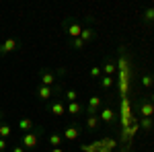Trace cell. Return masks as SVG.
Returning <instances> with one entry per match:
<instances>
[{
    "label": "cell",
    "mask_w": 154,
    "mask_h": 152,
    "mask_svg": "<svg viewBox=\"0 0 154 152\" xmlns=\"http://www.w3.org/2000/svg\"><path fill=\"white\" fill-rule=\"evenodd\" d=\"M41 136H43V128L41 126H35V128L31 129V132H27V134H21V146H23L25 150H33L39 146V140H41Z\"/></svg>",
    "instance_id": "6da1fadb"
},
{
    "label": "cell",
    "mask_w": 154,
    "mask_h": 152,
    "mask_svg": "<svg viewBox=\"0 0 154 152\" xmlns=\"http://www.w3.org/2000/svg\"><path fill=\"white\" fill-rule=\"evenodd\" d=\"M35 95H37V99H39V101H43V103H49L54 97L62 95V86H60V84H56V86H43V84H37Z\"/></svg>",
    "instance_id": "7a4b0ae2"
},
{
    "label": "cell",
    "mask_w": 154,
    "mask_h": 152,
    "mask_svg": "<svg viewBox=\"0 0 154 152\" xmlns=\"http://www.w3.org/2000/svg\"><path fill=\"white\" fill-rule=\"evenodd\" d=\"M21 47H23V43H21V39H19V37H6V39L0 43V58H6L8 54L19 51Z\"/></svg>",
    "instance_id": "3957f363"
},
{
    "label": "cell",
    "mask_w": 154,
    "mask_h": 152,
    "mask_svg": "<svg viewBox=\"0 0 154 152\" xmlns=\"http://www.w3.org/2000/svg\"><path fill=\"white\" fill-rule=\"evenodd\" d=\"M62 27H64V31H66V35L70 37V39H78L80 37V33H82V23L80 21H76V19H66L64 23H62Z\"/></svg>",
    "instance_id": "277c9868"
},
{
    "label": "cell",
    "mask_w": 154,
    "mask_h": 152,
    "mask_svg": "<svg viewBox=\"0 0 154 152\" xmlns=\"http://www.w3.org/2000/svg\"><path fill=\"white\" fill-rule=\"evenodd\" d=\"M45 109H48V113L49 115H66V101L64 99H51L48 105H45Z\"/></svg>",
    "instance_id": "5b68a950"
},
{
    "label": "cell",
    "mask_w": 154,
    "mask_h": 152,
    "mask_svg": "<svg viewBox=\"0 0 154 152\" xmlns=\"http://www.w3.org/2000/svg\"><path fill=\"white\" fill-rule=\"evenodd\" d=\"M37 78H39V84H43V86H56V82H58L54 70H49V68H39Z\"/></svg>",
    "instance_id": "8992f818"
},
{
    "label": "cell",
    "mask_w": 154,
    "mask_h": 152,
    "mask_svg": "<svg viewBox=\"0 0 154 152\" xmlns=\"http://www.w3.org/2000/svg\"><path fill=\"white\" fill-rule=\"evenodd\" d=\"M101 107H103V99L99 95H93V97H88V105L84 109V113L86 115H99Z\"/></svg>",
    "instance_id": "52a82bcc"
},
{
    "label": "cell",
    "mask_w": 154,
    "mask_h": 152,
    "mask_svg": "<svg viewBox=\"0 0 154 152\" xmlns=\"http://www.w3.org/2000/svg\"><path fill=\"white\" fill-rule=\"evenodd\" d=\"M136 109L142 117H154V105L148 99H138L136 101Z\"/></svg>",
    "instance_id": "ba28073f"
},
{
    "label": "cell",
    "mask_w": 154,
    "mask_h": 152,
    "mask_svg": "<svg viewBox=\"0 0 154 152\" xmlns=\"http://www.w3.org/2000/svg\"><path fill=\"white\" fill-rule=\"evenodd\" d=\"M80 134H82V126H78V123H72L68 128L64 129V134H62V138L66 142H74L80 138Z\"/></svg>",
    "instance_id": "9c48e42d"
},
{
    "label": "cell",
    "mask_w": 154,
    "mask_h": 152,
    "mask_svg": "<svg viewBox=\"0 0 154 152\" xmlns=\"http://www.w3.org/2000/svg\"><path fill=\"white\" fill-rule=\"evenodd\" d=\"M99 119L105 121L107 126H115V111H113V107H111V105L101 107V111H99Z\"/></svg>",
    "instance_id": "30bf717a"
},
{
    "label": "cell",
    "mask_w": 154,
    "mask_h": 152,
    "mask_svg": "<svg viewBox=\"0 0 154 152\" xmlns=\"http://www.w3.org/2000/svg\"><path fill=\"white\" fill-rule=\"evenodd\" d=\"M33 128H35V123H33L31 117H21V119L17 121V129H19L21 134H27V132H31Z\"/></svg>",
    "instance_id": "8fae6325"
},
{
    "label": "cell",
    "mask_w": 154,
    "mask_h": 152,
    "mask_svg": "<svg viewBox=\"0 0 154 152\" xmlns=\"http://www.w3.org/2000/svg\"><path fill=\"white\" fill-rule=\"evenodd\" d=\"M84 111V107L78 103V101H74V103H66V113L68 115H72V117H78L80 113Z\"/></svg>",
    "instance_id": "7c38bea8"
},
{
    "label": "cell",
    "mask_w": 154,
    "mask_h": 152,
    "mask_svg": "<svg viewBox=\"0 0 154 152\" xmlns=\"http://www.w3.org/2000/svg\"><path fill=\"white\" fill-rule=\"evenodd\" d=\"M80 39L84 41V45H86V43H91V41H95V39H97V31L93 29V27H84L82 33H80Z\"/></svg>",
    "instance_id": "4fadbf2b"
},
{
    "label": "cell",
    "mask_w": 154,
    "mask_h": 152,
    "mask_svg": "<svg viewBox=\"0 0 154 152\" xmlns=\"http://www.w3.org/2000/svg\"><path fill=\"white\" fill-rule=\"evenodd\" d=\"M138 126L148 134V132H152L154 129V117H140L138 119Z\"/></svg>",
    "instance_id": "5bb4252c"
},
{
    "label": "cell",
    "mask_w": 154,
    "mask_h": 152,
    "mask_svg": "<svg viewBox=\"0 0 154 152\" xmlns=\"http://www.w3.org/2000/svg\"><path fill=\"white\" fill-rule=\"evenodd\" d=\"M48 144H49V148H60V146L64 144V138H62V134H49Z\"/></svg>",
    "instance_id": "9a60e30c"
},
{
    "label": "cell",
    "mask_w": 154,
    "mask_h": 152,
    "mask_svg": "<svg viewBox=\"0 0 154 152\" xmlns=\"http://www.w3.org/2000/svg\"><path fill=\"white\" fill-rule=\"evenodd\" d=\"M99 121H101V119H99V115H86V121H84V128L93 132V129H97V128H99Z\"/></svg>",
    "instance_id": "2e32d148"
},
{
    "label": "cell",
    "mask_w": 154,
    "mask_h": 152,
    "mask_svg": "<svg viewBox=\"0 0 154 152\" xmlns=\"http://www.w3.org/2000/svg\"><path fill=\"white\" fill-rule=\"evenodd\" d=\"M115 68H117V66H115V62H113V60H107L105 64L101 66V70H103L105 76H113V74H115Z\"/></svg>",
    "instance_id": "e0dca14e"
},
{
    "label": "cell",
    "mask_w": 154,
    "mask_h": 152,
    "mask_svg": "<svg viewBox=\"0 0 154 152\" xmlns=\"http://www.w3.org/2000/svg\"><path fill=\"white\" fill-rule=\"evenodd\" d=\"M140 82H142L144 88H154V76L150 74V72H144L142 78H140Z\"/></svg>",
    "instance_id": "ac0fdd59"
},
{
    "label": "cell",
    "mask_w": 154,
    "mask_h": 152,
    "mask_svg": "<svg viewBox=\"0 0 154 152\" xmlns=\"http://www.w3.org/2000/svg\"><path fill=\"white\" fill-rule=\"evenodd\" d=\"M12 136V128L6 123V121H0V138H4V140H8Z\"/></svg>",
    "instance_id": "d6986e66"
},
{
    "label": "cell",
    "mask_w": 154,
    "mask_h": 152,
    "mask_svg": "<svg viewBox=\"0 0 154 152\" xmlns=\"http://www.w3.org/2000/svg\"><path fill=\"white\" fill-rule=\"evenodd\" d=\"M142 21L146 25H152L154 23V6H148V8L142 12Z\"/></svg>",
    "instance_id": "ffe728a7"
},
{
    "label": "cell",
    "mask_w": 154,
    "mask_h": 152,
    "mask_svg": "<svg viewBox=\"0 0 154 152\" xmlns=\"http://www.w3.org/2000/svg\"><path fill=\"white\" fill-rule=\"evenodd\" d=\"M99 84H101V88L109 91V88L113 86V76H105V74H103V76L99 78Z\"/></svg>",
    "instance_id": "44dd1931"
},
{
    "label": "cell",
    "mask_w": 154,
    "mask_h": 152,
    "mask_svg": "<svg viewBox=\"0 0 154 152\" xmlns=\"http://www.w3.org/2000/svg\"><path fill=\"white\" fill-rule=\"evenodd\" d=\"M64 101H66V103H74V101H78V91L68 88V91L64 93Z\"/></svg>",
    "instance_id": "7402d4cb"
},
{
    "label": "cell",
    "mask_w": 154,
    "mask_h": 152,
    "mask_svg": "<svg viewBox=\"0 0 154 152\" xmlns=\"http://www.w3.org/2000/svg\"><path fill=\"white\" fill-rule=\"evenodd\" d=\"M88 74H91V78H95V80H99V78L103 76V70H101V66H91V70H88Z\"/></svg>",
    "instance_id": "603a6c76"
},
{
    "label": "cell",
    "mask_w": 154,
    "mask_h": 152,
    "mask_svg": "<svg viewBox=\"0 0 154 152\" xmlns=\"http://www.w3.org/2000/svg\"><path fill=\"white\" fill-rule=\"evenodd\" d=\"M70 47H72V49H82L84 41L80 39V37H78V39H70Z\"/></svg>",
    "instance_id": "cb8c5ba5"
},
{
    "label": "cell",
    "mask_w": 154,
    "mask_h": 152,
    "mask_svg": "<svg viewBox=\"0 0 154 152\" xmlns=\"http://www.w3.org/2000/svg\"><path fill=\"white\" fill-rule=\"evenodd\" d=\"M54 74H56V78H58V76H66V74H68V70H66L64 66H60V68H56V70H54Z\"/></svg>",
    "instance_id": "d4e9b609"
},
{
    "label": "cell",
    "mask_w": 154,
    "mask_h": 152,
    "mask_svg": "<svg viewBox=\"0 0 154 152\" xmlns=\"http://www.w3.org/2000/svg\"><path fill=\"white\" fill-rule=\"evenodd\" d=\"M6 150H8V140L0 138V152H6Z\"/></svg>",
    "instance_id": "484cf974"
},
{
    "label": "cell",
    "mask_w": 154,
    "mask_h": 152,
    "mask_svg": "<svg viewBox=\"0 0 154 152\" xmlns=\"http://www.w3.org/2000/svg\"><path fill=\"white\" fill-rule=\"evenodd\" d=\"M11 152H27V150H25V148L21 146V144H14V146L11 148Z\"/></svg>",
    "instance_id": "4316f807"
},
{
    "label": "cell",
    "mask_w": 154,
    "mask_h": 152,
    "mask_svg": "<svg viewBox=\"0 0 154 152\" xmlns=\"http://www.w3.org/2000/svg\"><path fill=\"white\" fill-rule=\"evenodd\" d=\"M48 152H66V150H64V148H62V146H60V148H49Z\"/></svg>",
    "instance_id": "83f0119b"
},
{
    "label": "cell",
    "mask_w": 154,
    "mask_h": 152,
    "mask_svg": "<svg viewBox=\"0 0 154 152\" xmlns=\"http://www.w3.org/2000/svg\"><path fill=\"white\" fill-rule=\"evenodd\" d=\"M148 101H150V103H152V105H154V91H152V93H150V95H148Z\"/></svg>",
    "instance_id": "f1b7e54d"
},
{
    "label": "cell",
    "mask_w": 154,
    "mask_h": 152,
    "mask_svg": "<svg viewBox=\"0 0 154 152\" xmlns=\"http://www.w3.org/2000/svg\"><path fill=\"white\" fill-rule=\"evenodd\" d=\"M0 121H4V111L0 109Z\"/></svg>",
    "instance_id": "f546056e"
},
{
    "label": "cell",
    "mask_w": 154,
    "mask_h": 152,
    "mask_svg": "<svg viewBox=\"0 0 154 152\" xmlns=\"http://www.w3.org/2000/svg\"><path fill=\"white\" fill-rule=\"evenodd\" d=\"M152 76H154V74H152Z\"/></svg>",
    "instance_id": "4dcf8cb0"
}]
</instances>
